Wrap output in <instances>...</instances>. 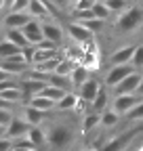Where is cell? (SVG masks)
<instances>
[{"label":"cell","mask_w":143,"mask_h":151,"mask_svg":"<svg viewBox=\"0 0 143 151\" xmlns=\"http://www.w3.org/2000/svg\"><path fill=\"white\" fill-rule=\"evenodd\" d=\"M141 25H143V6H139V4H131L124 13L118 15L116 23H114L118 34H133Z\"/></svg>","instance_id":"cell-1"},{"label":"cell","mask_w":143,"mask_h":151,"mask_svg":"<svg viewBox=\"0 0 143 151\" xmlns=\"http://www.w3.org/2000/svg\"><path fill=\"white\" fill-rule=\"evenodd\" d=\"M46 143L53 149H67L72 143H74V130H72L67 124H53L46 130Z\"/></svg>","instance_id":"cell-2"},{"label":"cell","mask_w":143,"mask_h":151,"mask_svg":"<svg viewBox=\"0 0 143 151\" xmlns=\"http://www.w3.org/2000/svg\"><path fill=\"white\" fill-rule=\"evenodd\" d=\"M141 132V128L137 126V128H131V130H124L122 134H118L116 139H112V141H107L101 149H97V151H124L133 141H135V137Z\"/></svg>","instance_id":"cell-3"},{"label":"cell","mask_w":143,"mask_h":151,"mask_svg":"<svg viewBox=\"0 0 143 151\" xmlns=\"http://www.w3.org/2000/svg\"><path fill=\"white\" fill-rule=\"evenodd\" d=\"M65 36H69L72 40H74L76 44H80V46H86V44L95 42V36L88 32L82 23H78V21L67 23V27H65Z\"/></svg>","instance_id":"cell-4"},{"label":"cell","mask_w":143,"mask_h":151,"mask_svg":"<svg viewBox=\"0 0 143 151\" xmlns=\"http://www.w3.org/2000/svg\"><path fill=\"white\" fill-rule=\"evenodd\" d=\"M133 65H120V67H110L105 73V78H103V86L105 88H116L120 82H124L129 78V76L133 73Z\"/></svg>","instance_id":"cell-5"},{"label":"cell","mask_w":143,"mask_h":151,"mask_svg":"<svg viewBox=\"0 0 143 151\" xmlns=\"http://www.w3.org/2000/svg\"><path fill=\"white\" fill-rule=\"evenodd\" d=\"M139 103H141V99L137 94H116L114 101H112V109L118 113V116H126V113L133 111Z\"/></svg>","instance_id":"cell-6"},{"label":"cell","mask_w":143,"mask_h":151,"mask_svg":"<svg viewBox=\"0 0 143 151\" xmlns=\"http://www.w3.org/2000/svg\"><path fill=\"white\" fill-rule=\"evenodd\" d=\"M30 130H32V126L21 118V116H15L13 118V122L6 126V139L9 141H21V139H25L27 134H30Z\"/></svg>","instance_id":"cell-7"},{"label":"cell","mask_w":143,"mask_h":151,"mask_svg":"<svg viewBox=\"0 0 143 151\" xmlns=\"http://www.w3.org/2000/svg\"><path fill=\"white\" fill-rule=\"evenodd\" d=\"M0 69H2L4 73H9L11 78H15V76H23V73H25V71H30L32 67L23 61V57H21V52H19V55H15L13 59L0 61Z\"/></svg>","instance_id":"cell-8"},{"label":"cell","mask_w":143,"mask_h":151,"mask_svg":"<svg viewBox=\"0 0 143 151\" xmlns=\"http://www.w3.org/2000/svg\"><path fill=\"white\" fill-rule=\"evenodd\" d=\"M133 55H135V46L126 44V46H120L110 55V65L112 67H120V65H131L133 61Z\"/></svg>","instance_id":"cell-9"},{"label":"cell","mask_w":143,"mask_h":151,"mask_svg":"<svg viewBox=\"0 0 143 151\" xmlns=\"http://www.w3.org/2000/svg\"><path fill=\"white\" fill-rule=\"evenodd\" d=\"M42 34H44V40L51 42V44H55L59 48V44L63 42V38H65V32L61 25L57 23H53V21H42Z\"/></svg>","instance_id":"cell-10"},{"label":"cell","mask_w":143,"mask_h":151,"mask_svg":"<svg viewBox=\"0 0 143 151\" xmlns=\"http://www.w3.org/2000/svg\"><path fill=\"white\" fill-rule=\"evenodd\" d=\"M21 32H23V36L27 38L30 46H38V44H42V42H44L42 23H40V21H36V19H32V21H30V23H27Z\"/></svg>","instance_id":"cell-11"},{"label":"cell","mask_w":143,"mask_h":151,"mask_svg":"<svg viewBox=\"0 0 143 151\" xmlns=\"http://www.w3.org/2000/svg\"><path fill=\"white\" fill-rule=\"evenodd\" d=\"M103 88V82H99L97 78H91L84 86H80L78 88V97L84 101V103H88L91 105L95 99H97V94H99V90Z\"/></svg>","instance_id":"cell-12"},{"label":"cell","mask_w":143,"mask_h":151,"mask_svg":"<svg viewBox=\"0 0 143 151\" xmlns=\"http://www.w3.org/2000/svg\"><path fill=\"white\" fill-rule=\"evenodd\" d=\"M32 21L30 13H6L2 17V25L6 29H23Z\"/></svg>","instance_id":"cell-13"},{"label":"cell","mask_w":143,"mask_h":151,"mask_svg":"<svg viewBox=\"0 0 143 151\" xmlns=\"http://www.w3.org/2000/svg\"><path fill=\"white\" fill-rule=\"evenodd\" d=\"M141 78H143L141 71H133L126 80L120 82V84L114 88L116 94H137V88H139V84H141Z\"/></svg>","instance_id":"cell-14"},{"label":"cell","mask_w":143,"mask_h":151,"mask_svg":"<svg viewBox=\"0 0 143 151\" xmlns=\"http://www.w3.org/2000/svg\"><path fill=\"white\" fill-rule=\"evenodd\" d=\"M51 4L48 2H42V0H30V9H27V13H30V17L32 19H36V21H38V19H46L51 17Z\"/></svg>","instance_id":"cell-15"},{"label":"cell","mask_w":143,"mask_h":151,"mask_svg":"<svg viewBox=\"0 0 143 151\" xmlns=\"http://www.w3.org/2000/svg\"><path fill=\"white\" fill-rule=\"evenodd\" d=\"M21 118H23L32 128H40L42 122L46 120V113H42V111H38V109H34V107H30V105H25V107H23V113H21Z\"/></svg>","instance_id":"cell-16"},{"label":"cell","mask_w":143,"mask_h":151,"mask_svg":"<svg viewBox=\"0 0 143 151\" xmlns=\"http://www.w3.org/2000/svg\"><path fill=\"white\" fill-rule=\"evenodd\" d=\"M88 80H91V71H88L82 63H78V65L74 67V71H72V76H69L72 86H74V88H80V86H84Z\"/></svg>","instance_id":"cell-17"},{"label":"cell","mask_w":143,"mask_h":151,"mask_svg":"<svg viewBox=\"0 0 143 151\" xmlns=\"http://www.w3.org/2000/svg\"><path fill=\"white\" fill-rule=\"evenodd\" d=\"M4 40H9L11 44H15L17 48H21V50L30 46L27 38L23 36V32H21V29H6V32H4Z\"/></svg>","instance_id":"cell-18"},{"label":"cell","mask_w":143,"mask_h":151,"mask_svg":"<svg viewBox=\"0 0 143 151\" xmlns=\"http://www.w3.org/2000/svg\"><path fill=\"white\" fill-rule=\"evenodd\" d=\"M107 105H110V94H107V88L103 86V88L99 90V94H97V99L91 103V111H95V113H99V116H101L103 111L110 109Z\"/></svg>","instance_id":"cell-19"},{"label":"cell","mask_w":143,"mask_h":151,"mask_svg":"<svg viewBox=\"0 0 143 151\" xmlns=\"http://www.w3.org/2000/svg\"><path fill=\"white\" fill-rule=\"evenodd\" d=\"M97 126H101V116L95 111H86L82 116V132L88 134V132H93Z\"/></svg>","instance_id":"cell-20"},{"label":"cell","mask_w":143,"mask_h":151,"mask_svg":"<svg viewBox=\"0 0 143 151\" xmlns=\"http://www.w3.org/2000/svg\"><path fill=\"white\" fill-rule=\"evenodd\" d=\"M91 13H93L95 19H99V21H107V19L112 17V11L105 6L103 0H93V9H91Z\"/></svg>","instance_id":"cell-21"},{"label":"cell","mask_w":143,"mask_h":151,"mask_svg":"<svg viewBox=\"0 0 143 151\" xmlns=\"http://www.w3.org/2000/svg\"><path fill=\"white\" fill-rule=\"evenodd\" d=\"M0 99L11 103V105H17V103H23V92L19 86H15V88H9L4 92H0Z\"/></svg>","instance_id":"cell-22"},{"label":"cell","mask_w":143,"mask_h":151,"mask_svg":"<svg viewBox=\"0 0 143 151\" xmlns=\"http://www.w3.org/2000/svg\"><path fill=\"white\" fill-rule=\"evenodd\" d=\"M78 101H80V97H78L76 92H72V90H69L65 97L57 103V109H59V111H72V109H76Z\"/></svg>","instance_id":"cell-23"},{"label":"cell","mask_w":143,"mask_h":151,"mask_svg":"<svg viewBox=\"0 0 143 151\" xmlns=\"http://www.w3.org/2000/svg\"><path fill=\"white\" fill-rule=\"evenodd\" d=\"M30 107L38 109V111H42V113H46V111H51V109H55V107H57V103H53V101H48L46 97L38 94V97H34V99L30 101Z\"/></svg>","instance_id":"cell-24"},{"label":"cell","mask_w":143,"mask_h":151,"mask_svg":"<svg viewBox=\"0 0 143 151\" xmlns=\"http://www.w3.org/2000/svg\"><path fill=\"white\" fill-rule=\"evenodd\" d=\"M42 97H46L48 101H53V103H59L65 94H67V90H61V88H57V86H51V84H46V88L40 92Z\"/></svg>","instance_id":"cell-25"},{"label":"cell","mask_w":143,"mask_h":151,"mask_svg":"<svg viewBox=\"0 0 143 151\" xmlns=\"http://www.w3.org/2000/svg\"><path fill=\"white\" fill-rule=\"evenodd\" d=\"M21 48H17L15 44H11L9 40H2L0 42V61H6V59H13L15 55H19Z\"/></svg>","instance_id":"cell-26"},{"label":"cell","mask_w":143,"mask_h":151,"mask_svg":"<svg viewBox=\"0 0 143 151\" xmlns=\"http://www.w3.org/2000/svg\"><path fill=\"white\" fill-rule=\"evenodd\" d=\"M27 141H30L36 149L42 147V145L46 143V130H42V128H32L30 134H27Z\"/></svg>","instance_id":"cell-27"},{"label":"cell","mask_w":143,"mask_h":151,"mask_svg":"<svg viewBox=\"0 0 143 151\" xmlns=\"http://www.w3.org/2000/svg\"><path fill=\"white\" fill-rule=\"evenodd\" d=\"M118 122H120V116H118V113H116L112 107L101 113V126H103V128H114Z\"/></svg>","instance_id":"cell-28"},{"label":"cell","mask_w":143,"mask_h":151,"mask_svg":"<svg viewBox=\"0 0 143 151\" xmlns=\"http://www.w3.org/2000/svg\"><path fill=\"white\" fill-rule=\"evenodd\" d=\"M48 84H51V86H57V88H61V90H67V92H69V88H72L69 78H63V76H57V73L48 76Z\"/></svg>","instance_id":"cell-29"},{"label":"cell","mask_w":143,"mask_h":151,"mask_svg":"<svg viewBox=\"0 0 143 151\" xmlns=\"http://www.w3.org/2000/svg\"><path fill=\"white\" fill-rule=\"evenodd\" d=\"M103 2H105V6L110 9L112 13H118V15H120V13H124V11L131 6L126 0H103Z\"/></svg>","instance_id":"cell-30"},{"label":"cell","mask_w":143,"mask_h":151,"mask_svg":"<svg viewBox=\"0 0 143 151\" xmlns=\"http://www.w3.org/2000/svg\"><path fill=\"white\" fill-rule=\"evenodd\" d=\"M131 65H133L135 71H141V69H143V44H137V46H135V55H133Z\"/></svg>","instance_id":"cell-31"},{"label":"cell","mask_w":143,"mask_h":151,"mask_svg":"<svg viewBox=\"0 0 143 151\" xmlns=\"http://www.w3.org/2000/svg\"><path fill=\"white\" fill-rule=\"evenodd\" d=\"M88 32H91L93 36L97 34V32H101L103 29V25H105V21H99V19H88V21H80Z\"/></svg>","instance_id":"cell-32"},{"label":"cell","mask_w":143,"mask_h":151,"mask_svg":"<svg viewBox=\"0 0 143 151\" xmlns=\"http://www.w3.org/2000/svg\"><path fill=\"white\" fill-rule=\"evenodd\" d=\"M124 118H126L129 122H143V101H141V103H139L133 111H129Z\"/></svg>","instance_id":"cell-33"},{"label":"cell","mask_w":143,"mask_h":151,"mask_svg":"<svg viewBox=\"0 0 143 151\" xmlns=\"http://www.w3.org/2000/svg\"><path fill=\"white\" fill-rule=\"evenodd\" d=\"M30 9V0H15L9 6V13H27Z\"/></svg>","instance_id":"cell-34"},{"label":"cell","mask_w":143,"mask_h":151,"mask_svg":"<svg viewBox=\"0 0 143 151\" xmlns=\"http://www.w3.org/2000/svg\"><path fill=\"white\" fill-rule=\"evenodd\" d=\"M72 9H74V13H86L93 9V0H78L72 4Z\"/></svg>","instance_id":"cell-35"},{"label":"cell","mask_w":143,"mask_h":151,"mask_svg":"<svg viewBox=\"0 0 143 151\" xmlns=\"http://www.w3.org/2000/svg\"><path fill=\"white\" fill-rule=\"evenodd\" d=\"M13 118H15V113H13V111L0 109V126H2V128H6V126L13 122Z\"/></svg>","instance_id":"cell-36"},{"label":"cell","mask_w":143,"mask_h":151,"mask_svg":"<svg viewBox=\"0 0 143 151\" xmlns=\"http://www.w3.org/2000/svg\"><path fill=\"white\" fill-rule=\"evenodd\" d=\"M13 149V141L9 139H0V151H11Z\"/></svg>","instance_id":"cell-37"},{"label":"cell","mask_w":143,"mask_h":151,"mask_svg":"<svg viewBox=\"0 0 143 151\" xmlns=\"http://www.w3.org/2000/svg\"><path fill=\"white\" fill-rule=\"evenodd\" d=\"M9 80H13V78H11L9 73H4L2 69H0V84H2V82H9Z\"/></svg>","instance_id":"cell-38"},{"label":"cell","mask_w":143,"mask_h":151,"mask_svg":"<svg viewBox=\"0 0 143 151\" xmlns=\"http://www.w3.org/2000/svg\"><path fill=\"white\" fill-rule=\"evenodd\" d=\"M137 97L143 101V78H141V84H139V88H137Z\"/></svg>","instance_id":"cell-39"},{"label":"cell","mask_w":143,"mask_h":151,"mask_svg":"<svg viewBox=\"0 0 143 151\" xmlns=\"http://www.w3.org/2000/svg\"><path fill=\"white\" fill-rule=\"evenodd\" d=\"M0 139H6V128L0 126Z\"/></svg>","instance_id":"cell-40"},{"label":"cell","mask_w":143,"mask_h":151,"mask_svg":"<svg viewBox=\"0 0 143 151\" xmlns=\"http://www.w3.org/2000/svg\"><path fill=\"white\" fill-rule=\"evenodd\" d=\"M13 151H30V149H23V147H15V145H13Z\"/></svg>","instance_id":"cell-41"},{"label":"cell","mask_w":143,"mask_h":151,"mask_svg":"<svg viewBox=\"0 0 143 151\" xmlns=\"http://www.w3.org/2000/svg\"><path fill=\"white\" fill-rule=\"evenodd\" d=\"M2 40H4V32H2V29H0V42H2Z\"/></svg>","instance_id":"cell-42"},{"label":"cell","mask_w":143,"mask_h":151,"mask_svg":"<svg viewBox=\"0 0 143 151\" xmlns=\"http://www.w3.org/2000/svg\"><path fill=\"white\" fill-rule=\"evenodd\" d=\"M139 151H143V147H141V149H139Z\"/></svg>","instance_id":"cell-43"}]
</instances>
